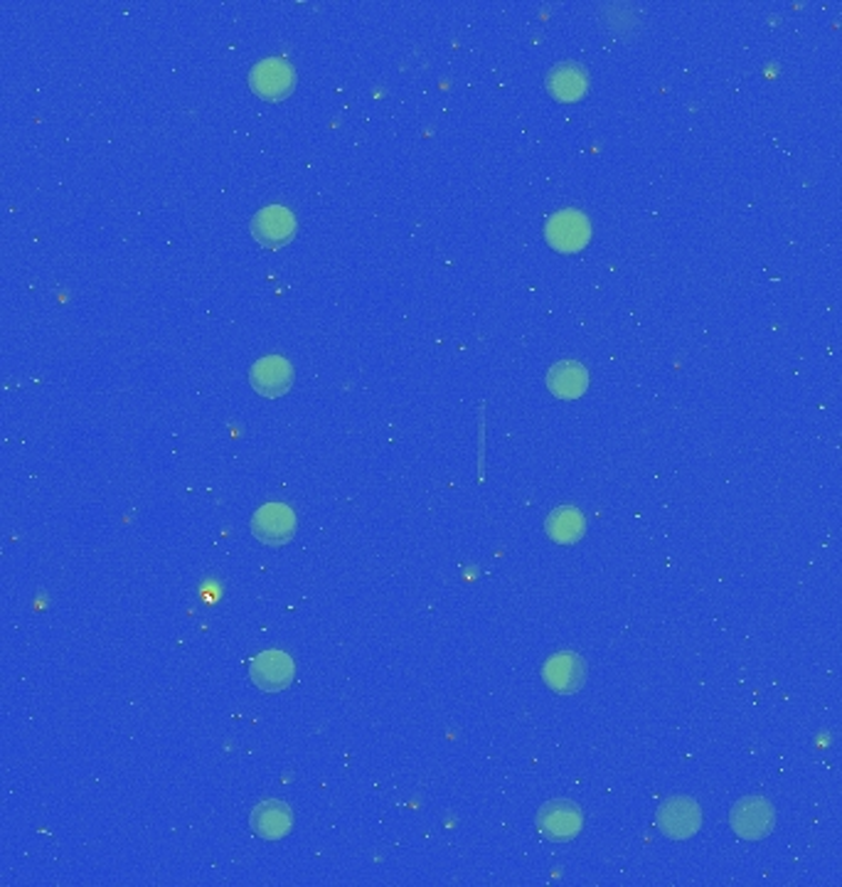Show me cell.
<instances>
[{"mask_svg": "<svg viewBox=\"0 0 842 887\" xmlns=\"http://www.w3.org/2000/svg\"><path fill=\"white\" fill-rule=\"evenodd\" d=\"M249 87L254 94L269 101L287 99L295 87V70L287 57H267L252 67L249 72Z\"/></svg>", "mask_w": 842, "mask_h": 887, "instance_id": "6da1fadb", "label": "cell"}, {"mask_svg": "<svg viewBox=\"0 0 842 887\" xmlns=\"http://www.w3.org/2000/svg\"><path fill=\"white\" fill-rule=\"evenodd\" d=\"M732 831L744 838V840H761L766 838L773 826H776V811L773 806L761 799V796H746L739 804H734V809L730 814Z\"/></svg>", "mask_w": 842, "mask_h": 887, "instance_id": "7a4b0ae2", "label": "cell"}, {"mask_svg": "<svg viewBox=\"0 0 842 887\" xmlns=\"http://www.w3.org/2000/svg\"><path fill=\"white\" fill-rule=\"evenodd\" d=\"M544 235H548V242L550 247L557 249V252L572 255L589 245L591 222L587 215L579 210H560L548 220Z\"/></svg>", "mask_w": 842, "mask_h": 887, "instance_id": "3957f363", "label": "cell"}, {"mask_svg": "<svg viewBox=\"0 0 842 887\" xmlns=\"http://www.w3.org/2000/svg\"><path fill=\"white\" fill-rule=\"evenodd\" d=\"M702 826V811L698 801L688 799V796H673L658 809V828L668 838L685 840L692 838Z\"/></svg>", "mask_w": 842, "mask_h": 887, "instance_id": "277c9868", "label": "cell"}, {"mask_svg": "<svg viewBox=\"0 0 842 887\" xmlns=\"http://www.w3.org/2000/svg\"><path fill=\"white\" fill-rule=\"evenodd\" d=\"M252 235L261 247L279 249L289 245L295 235V218L283 205H267L252 218Z\"/></svg>", "mask_w": 842, "mask_h": 887, "instance_id": "5b68a950", "label": "cell"}, {"mask_svg": "<svg viewBox=\"0 0 842 887\" xmlns=\"http://www.w3.org/2000/svg\"><path fill=\"white\" fill-rule=\"evenodd\" d=\"M582 811L567 799H554L544 804L538 814V831L550 840H572L582 831Z\"/></svg>", "mask_w": 842, "mask_h": 887, "instance_id": "8992f818", "label": "cell"}, {"mask_svg": "<svg viewBox=\"0 0 842 887\" xmlns=\"http://www.w3.org/2000/svg\"><path fill=\"white\" fill-rule=\"evenodd\" d=\"M252 532L264 545H287L295 536V514L287 504H264L252 516Z\"/></svg>", "mask_w": 842, "mask_h": 887, "instance_id": "52a82bcc", "label": "cell"}, {"mask_svg": "<svg viewBox=\"0 0 842 887\" xmlns=\"http://www.w3.org/2000/svg\"><path fill=\"white\" fill-rule=\"evenodd\" d=\"M293 674L295 666L291 661V656L277 651V648L254 656L252 666H249V676H252L254 686L264 692H279L283 688H289Z\"/></svg>", "mask_w": 842, "mask_h": 887, "instance_id": "ba28073f", "label": "cell"}, {"mask_svg": "<svg viewBox=\"0 0 842 887\" xmlns=\"http://www.w3.org/2000/svg\"><path fill=\"white\" fill-rule=\"evenodd\" d=\"M542 678L554 692H569L582 690L587 684V664L582 656H577L572 651H562L548 658V664L542 668Z\"/></svg>", "mask_w": 842, "mask_h": 887, "instance_id": "9c48e42d", "label": "cell"}, {"mask_svg": "<svg viewBox=\"0 0 842 887\" xmlns=\"http://www.w3.org/2000/svg\"><path fill=\"white\" fill-rule=\"evenodd\" d=\"M252 388L264 397H281L291 390L293 385V366L283 356L259 358L252 372H249Z\"/></svg>", "mask_w": 842, "mask_h": 887, "instance_id": "30bf717a", "label": "cell"}, {"mask_svg": "<svg viewBox=\"0 0 842 887\" xmlns=\"http://www.w3.org/2000/svg\"><path fill=\"white\" fill-rule=\"evenodd\" d=\"M252 828L254 834L264 840L287 838L293 828L291 806L279 799H267L257 804V809L252 811Z\"/></svg>", "mask_w": 842, "mask_h": 887, "instance_id": "8fae6325", "label": "cell"}, {"mask_svg": "<svg viewBox=\"0 0 842 887\" xmlns=\"http://www.w3.org/2000/svg\"><path fill=\"white\" fill-rule=\"evenodd\" d=\"M548 388L560 400H579L589 388V372L577 360L554 362L548 372Z\"/></svg>", "mask_w": 842, "mask_h": 887, "instance_id": "7c38bea8", "label": "cell"}, {"mask_svg": "<svg viewBox=\"0 0 842 887\" xmlns=\"http://www.w3.org/2000/svg\"><path fill=\"white\" fill-rule=\"evenodd\" d=\"M548 89L554 99L560 101H579L589 89V77L579 64L564 62L557 64L548 77Z\"/></svg>", "mask_w": 842, "mask_h": 887, "instance_id": "4fadbf2b", "label": "cell"}, {"mask_svg": "<svg viewBox=\"0 0 842 887\" xmlns=\"http://www.w3.org/2000/svg\"><path fill=\"white\" fill-rule=\"evenodd\" d=\"M544 528H548V536L554 542L574 545L584 538L587 518L579 508L562 506V508L552 510V514L548 516V522H544Z\"/></svg>", "mask_w": 842, "mask_h": 887, "instance_id": "5bb4252c", "label": "cell"}]
</instances>
